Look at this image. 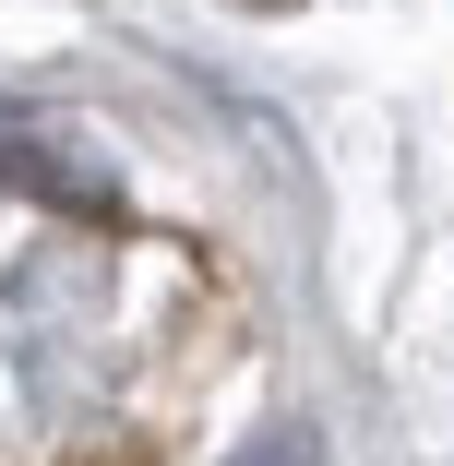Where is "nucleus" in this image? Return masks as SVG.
I'll use <instances>...</instances> for the list:
<instances>
[{
    "label": "nucleus",
    "mask_w": 454,
    "mask_h": 466,
    "mask_svg": "<svg viewBox=\"0 0 454 466\" xmlns=\"http://www.w3.org/2000/svg\"><path fill=\"white\" fill-rule=\"evenodd\" d=\"M251 466H311V442H263V454H251Z\"/></svg>",
    "instance_id": "nucleus-1"
}]
</instances>
